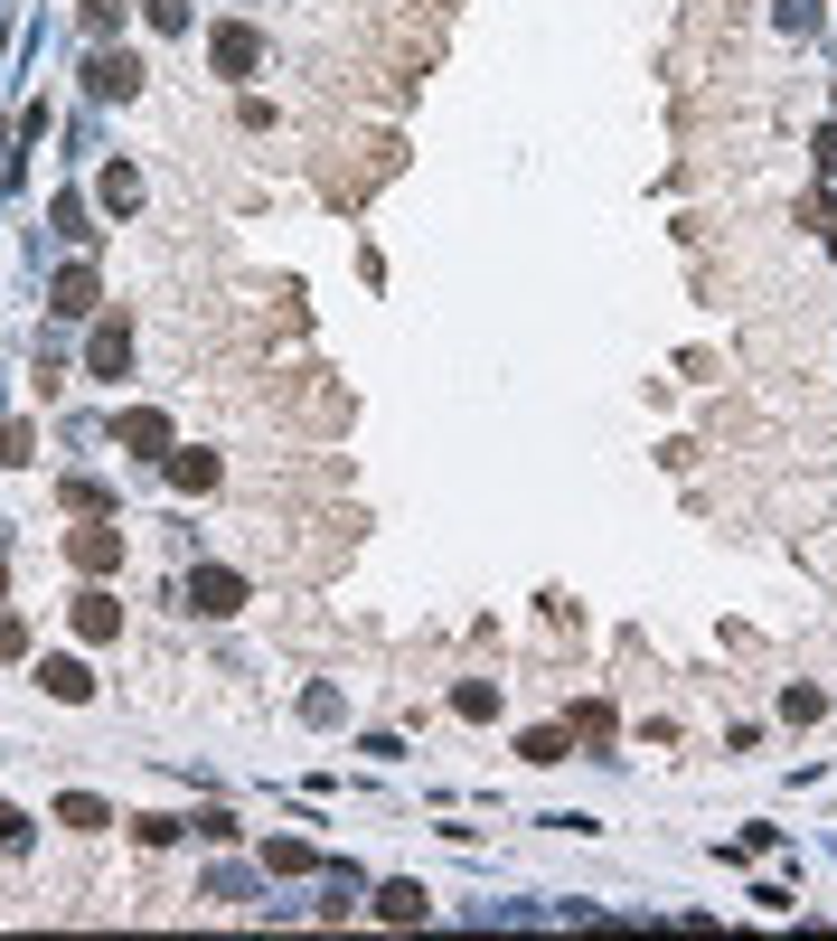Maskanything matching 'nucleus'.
Returning <instances> with one entry per match:
<instances>
[{"mask_svg": "<svg viewBox=\"0 0 837 941\" xmlns=\"http://www.w3.org/2000/svg\"><path fill=\"white\" fill-rule=\"evenodd\" d=\"M75 565H85V574H104V565H123V537H114V527H85V537H75Z\"/></svg>", "mask_w": 837, "mask_h": 941, "instance_id": "obj_2", "label": "nucleus"}, {"mask_svg": "<svg viewBox=\"0 0 837 941\" xmlns=\"http://www.w3.org/2000/svg\"><path fill=\"white\" fill-rule=\"evenodd\" d=\"M217 67L245 75V67H255V38H245V28H226V38H217Z\"/></svg>", "mask_w": 837, "mask_h": 941, "instance_id": "obj_6", "label": "nucleus"}, {"mask_svg": "<svg viewBox=\"0 0 837 941\" xmlns=\"http://www.w3.org/2000/svg\"><path fill=\"white\" fill-rule=\"evenodd\" d=\"M57 311H94V274L75 264V274H57Z\"/></svg>", "mask_w": 837, "mask_h": 941, "instance_id": "obj_5", "label": "nucleus"}, {"mask_svg": "<svg viewBox=\"0 0 837 941\" xmlns=\"http://www.w3.org/2000/svg\"><path fill=\"white\" fill-rule=\"evenodd\" d=\"M47 687H57V697H85L94 678H85V669H75V659H47Z\"/></svg>", "mask_w": 837, "mask_h": 941, "instance_id": "obj_8", "label": "nucleus"}, {"mask_svg": "<svg viewBox=\"0 0 837 941\" xmlns=\"http://www.w3.org/2000/svg\"><path fill=\"white\" fill-rule=\"evenodd\" d=\"M188 603L208 612V621H226V612H245V584H235V574H217V565H208V574L188 584Z\"/></svg>", "mask_w": 837, "mask_h": 941, "instance_id": "obj_1", "label": "nucleus"}, {"mask_svg": "<svg viewBox=\"0 0 837 941\" xmlns=\"http://www.w3.org/2000/svg\"><path fill=\"white\" fill-rule=\"evenodd\" d=\"M123 443H141V452H161V443H170V423H161V415H132V423H123Z\"/></svg>", "mask_w": 837, "mask_h": 941, "instance_id": "obj_9", "label": "nucleus"}, {"mask_svg": "<svg viewBox=\"0 0 837 941\" xmlns=\"http://www.w3.org/2000/svg\"><path fill=\"white\" fill-rule=\"evenodd\" d=\"M75 631H85V640H114V631H123V612L104 603V593H85V603H75Z\"/></svg>", "mask_w": 837, "mask_h": 941, "instance_id": "obj_3", "label": "nucleus"}, {"mask_svg": "<svg viewBox=\"0 0 837 941\" xmlns=\"http://www.w3.org/2000/svg\"><path fill=\"white\" fill-rule=\"evenodd\" d=\"M132 85H141L132 57H94V94H132Z\"/></svg>", "mask_w": 837, "mask_h": 941, "instance_id": "obj_4", "label": "nucleus"}, {"mask_svg": "<svg viewBox=\"0 0 837 941\" xmlns=\"http://www.w3.org/2000/svg\"><path fill=\"white\" fill-rule=\"evenodd\" d=\"M376 914H386V922H415L423 894H415V885H386V894H376Z\"/></svg>", "mask_w": 837, "mask_h": 941, "instance_id": "obj_7", "label": "nucleus"}, {"mask_svg": "<svg viewBox=\"0 0 837 941\" xmlns=\"http://www.w3.org/2000/svg\"><path fill=\"white\" fill-rule=\"evenodd\" d=\"M818 161H828V170H837V123H828V132H818Z\"/></svg>", "mask_w": 837, "mask_h": 941, "instance_id": "obj_11", "label": "nucleus"}, {"mask_svg": "<svg viewBox=\"0 0 837 941\" xmlns=\"http://www.w3.org/2000/svg\"><path fill=\"white\" fill-rule=\"evenodd\" d=\"M20 838H28V828H20V820H10V810H0V847H20Z\"/></svg>", "mask_w": 837, "mask_h": 941, "instance_id": "obj_10", "label": "nucleus"}]
</instances>
